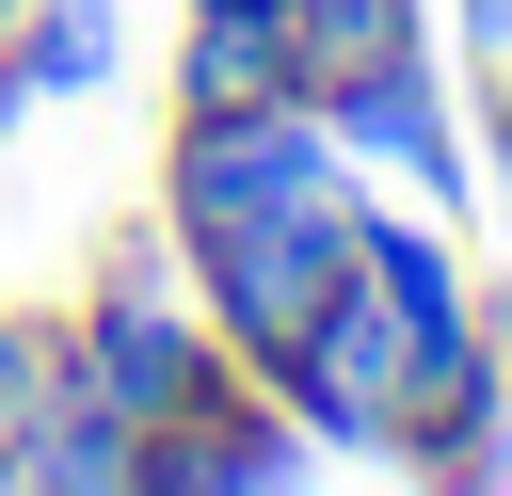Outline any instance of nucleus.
Returning a JSON list of instances; mask_svg holds the SVG:
<instances>
[{
    "label": "nucleus",
    "instance_id": "11",
    "mask_svg": "<svg viewBox=\"0 0 512 496\" xmlns=\"http://www.w3.org/2000/svg\"><path fill=\"white\" fill-rule=\"evenodd\" d=\"M0 32H16V0H0Z\"/></svg>",
    "mask_w": 512,
    "mask_h": 496
},
{
    "label": "nucleus",
    "instance_id": "4",
    "mask_svg": "<svg viewBox=\"0 0 512 496\" xmlns=\"http://www.w3.org/2000/svg\"><path fill=\"white\" fill-rule=\"evenodd\" d=\"M320 464V432L256 384V368H208L160 432H144V480L128 496H272V480H304Z\"/></svg>",
    "mask_w": 512,
    "mask_h": 496
},
{
    "label": "nucleus",
    "instance_id": "1",
    "mask_svg": "<svg viewBox=\"0 0 512 496\" xmlns=\"http://www.w3.org/2000/svg\"><path fill=\"white\" fill-rule=\"evenodd\" d=\"M160 240L208 304V336L240 368H272L336 288H352V240H368V176L336 160V128L304 96H256V112H176L160 128Z\"/></svg>",
    "mask_w": 512,
    "mask_h": 496
},
{
    "label": "nucleus",
    "instance_id": "7",
    "mask_svg": "<svg viewBox=\"0 0 512 496\" xmlns=\"http://www.w3.org/2000/svg\"><path fill=\"white\" fill-rule=\"evenodd\" d=\"M288 96V0H176V112Z\"/></svg>",
    "mask_w": 512,
    "mask_h": 496
},
{
    "label": "nucleus",
    "instance_id": "9",
    "mask_svg": "<svg viewBox=\"0 0 512 496\" xmlns=\"http://www.w3.org/2000/svg\"><path fill=\"white\" fill-rule=\"evenodd\" d=\"M464 144L496 160V192H512V48H480L464 64Z\"/></svg>",
    "mask_w": 512,
    "mask_h": 496
},
{
    "label": "nucleus",
    "instance_id": "6",
    "mask_svg": "<svg viewBox=\"0 0 512 496\" xmlns=\"http://www.w3.org/2000/svg\"><path fill=\"white\" fill-rule=\"evenodd\" d=\"M128 480H144V432H128L96 384L48 368V384L0 416V496H128Z\"/></svg>",
    "mask_w": 512,
    "mask_h": 496
},
{
    "label": "nucleus",
    "instance_id": "5",
    "mask_svg": "<svg viewBox=\"0 0 512 496\" xmlns=\"http://www.w3.org/2000/svg\"><path fill=\"white\" fill-rule=\"evenodd\" d=\"M384 464H400V480H448V496L512 480V352H496L480 320L416 352V384H400V416H384Z\"/></svg>",
    "mask_w": 512,
    "mask_h": 496
},
{
    "label": "nucleus",
    "instance_id": "8",
    "mask_svg": "<svg viewBox=\"0 0 512 496\" xmlns=\"http://www.w3.org/2000/svg\"><path fill=\"white\" fill-rule=\"evenodd\" d=\"M112 64H128L112 0H16V32H0V128H16V112H48V96H96Z\"/></svg>",
    "mask_w": 512,
    "mask_h": 496
},
{
    "label": "nucleus",
    "instance_id": "2",
    "mask_svg": "<svg viewBox=\"0 0 512 496\" xmlns=\"http://www.w3.org/2000/svg\"><path fill=\"white\" fill-rule=\"evenodd\" d=\"M48 368H64V384H96L128 432H160L208 368H240V352L208 336V304H192L176 240H160V208H144V224H112V240H96V272L48 304Z\"/></svg>",
    "mask_w": 512,
    "mask_h": 496
},
{
    "label": "nucleus",
    "instance_id": "10",
    "mask_svg": "<svg viewBox=\"0 0 512 496\" xmlns=\"http://www.w3.org/2000/svg\"><path fill=\"white\" fill-rule=\"evenodd\" d=\"M480 336H496V352H512V272H480Z\"/></svg>",
    "mask_w": 512,
    "mask_h": 496
},
{
    "label": "nucleus",
    "instance_id": "3",
    "mask_svg": "<svg viewBox=\"0 0 512 496\" xmlns=\"http://www.w3.org/2000/svg\"><path fill=\"white\" fill-rule=\"evenodd\" d=\"M304 112L336 128V160H352L368 192H400V208H432V224L480 208V144H464V64H448V32H432V48H384V64H352V80H320Z\"/></svg>",
    "mask_w": 512,
    "mask_h": 496
}]
</instances>
